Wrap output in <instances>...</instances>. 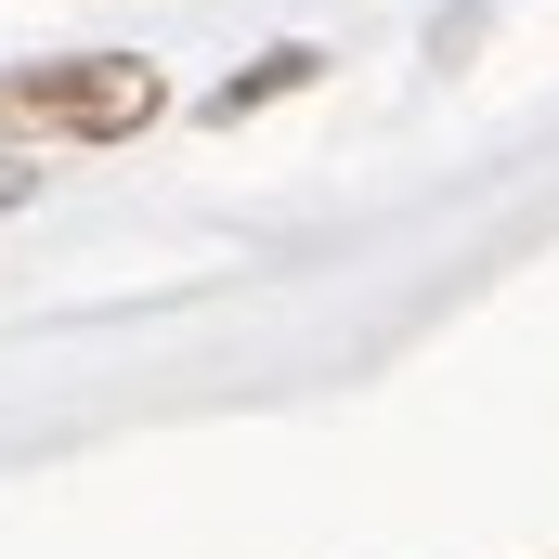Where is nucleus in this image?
<instances>
[{"instance_id": "obj_1", "label": "nucleus", "mask_w": 559, "mask_h": 559, "mask_svg": "<svg viewBox=\"0 0 559 559\" xmlns=\"http://www.w3.org/2000/svg\"><path fill=\"white\" fill-rule=\"evenodd\" d=\"M169 105L143 52H66V66H0V131L13 143H131Z\"/></svg>"}, {"instance_id": "obj_2", "label": "nucleus", "mask_w": 559, "mask_h": 559, "mask_svg": "<svg viewBox=\"0 0 559 559\" xmlns=\"http://www.w3.org/2000/svg\"><path fill=\"white\" fill-rule=\"evenodd\" d=\"M312 79H325V52H299V39H286V52H261V66H248V79H222V92H209V118H222V131H235V118H248V105H274V92H312Z\"/></svg>"}]
</instances>
